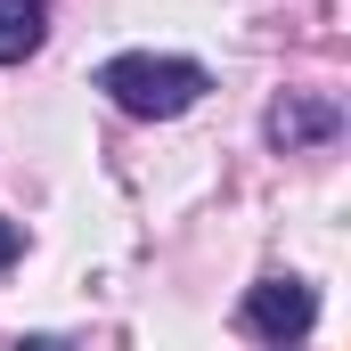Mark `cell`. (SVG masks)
Masks as SVG:
<instances>
[{"instance_id": "1", "label": "cell", "mask_w": 351, "mask_h": 351, "mask_svg": "<svg viewBox=\"0 0 351 351\" xmlns=\"http://www.w3.org/2000/svg\"><path fill=\"white\" fill-rule=\"evenodd\" d=\"M98 90H106L123 114H139V123H172V114H188V106L213 90V74H204L196 58L123 49V58H106V66H98Z\"/></svg>"}, {"instance_id": "2", "label": "cell", "mask_w": 351, "mask_h": 351, "mask_svg": "<svg viewBox=\"0 0 351 351\" xmlns=\"http://www.w3.org/2000/svg\"><path fill=\"white\" fill-rule=\"evenodd\" d=\"M311 327H319V294L302 278H262L245 294V335L254 343H302Z\"/></svg>"}, {"instance_id": "3", "label": "cell", "mask_w": 351, "mask_h": 351, "mask_svg": "<svg viewBox=\"0 0 351 351\" xmlns=\"http://www.w3.org/2000/svg\"><path fill=\"white\" fill-rule=\"evenodd\" d=\"M262 131H269V147H286V156H294V147H327V139L343 131V106H335V98H278Z\"/></svg>"}, {"instance_id": "4", "label": "cell", "mask_w": 351, "mask_h": 351, "mask_svg": "<svg viewBox=\"0 0 351 351\" xmlns=\"http://www.w3.org/2000/svg\"><path fill=\"white\" fill-rule=\"evenodd\" d=\"M49 41V0H0V66H25Z\"/></svg>"}, {"instance_id": "5", "label": "cell", "mask_w": 351, "mask_h": 351, "mask_svg": "<svg viewBox=\"0 0 351 351\" xmlns=\"http://www.w3.org/2000/svg\"><path fill=\"white\" fill-rule=\"evenodd\" d=\"M16 254H25V229H16V221H0V269L16 262Z\"/></svg>"}]
</instances>
